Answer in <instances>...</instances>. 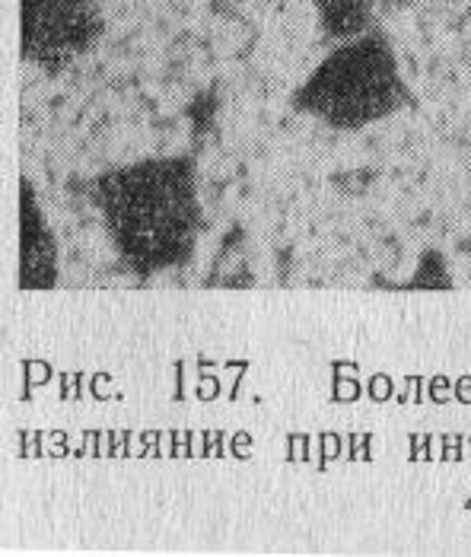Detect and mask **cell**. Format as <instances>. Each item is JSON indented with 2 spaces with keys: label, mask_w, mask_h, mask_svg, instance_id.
Wrapping results in <instances>:
<instances>
[{
  "label": "cell",
  "mask_w": 471,
  "mask_h": 557,
  "mask_svg": "<svg viewBox=\"0 0 471 557\" xmlns=\"http://www.w3.org/2000/svg\"><path fill=\"white\" fill-rule=\"evenodd\" d=\"M408 290H449L453 287V277H449V268L439 252H424L418 261V271L411 274V281L405 284Z\"/></svg>",
  "instance_id": "6"
},
{
  "label": "cell",
  "mask_w": 471,
  "mask_h": 557,
  "mask_svg": "<svg viewBox=\"0 0 471 557\" xmlns=\"http://www.w3.org/2000/svg\"><path fill=\"white\" fill-rule=\"evenodd\" d=\"M294 109L332 131H363L408 102L398 54L386 33L370 29L335 48L294 92Z\"/></svg>",
  "instance_id": "2"
},
{
  "label": "cell",
  "mask_w": 471,
  "mask_h": 557,
  "mask_svg": "<svg viewBox=\"0 0 471 557\" xmlns=\"http://www.w3.org/2000/svg\"><path fill=\"white\" fill-rule=\"evenodd\" d=\"M23 61L48 77L64 74L102 36L96 0H23Z\"/></svg>",
  "instance_id": "3"
},
{
  "label": "cell",
  "mask_w": 471,
  "mask_h": 557,
  "mask_svg": "<svg viewBox=\"0 0 471 557\" xmlns=\"http://www.w3.org/2000/svg\"><path fill=\"white\" fill-rule=\"evenodd\" d=\"M58 284V243L29 178H20V290Z\"/></svg>",
  "instance_id": "4"
},
{
  "label": "cell",
  "mask_w": 471,
  "mask_h": 557,
  "mask_svg": "<svg viewBox=\"0 0 471 557\" xmlns=\"http://www.w3.org/2000/svg\"><path fill=\"white\" fill-rule=\"evenodd\" d=\"M325 39L344 42L360 33L380 29V20L392 13L401 0H312Z\"/></svg>",
  "instance_id": "5"
},
{
  "label": "cell",
  "mask_w": 471,
  "mask_h": 557,
  "mask_svg": "<svg viewBox=\"0 0 471 557\" xmlns=\"http://www.w3.org/2000/svg\"><path fill=\"white\" fill-rule=\"evenodd\" d=\"M92 201L109 243L134 277L147 281L188 264L201 230L191 157H150L99 172Z\"/></svg>",
  "instance_id": "1"
}]
</instances>
